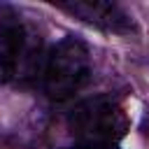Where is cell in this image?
Returning a JSON list of instances; mask_svg holds the SVG:
<instances>
[{"label":"cell","mask_w":149,"mask_h":149,"mask_svg":"<svg viewBox=\"0 0 149 149\" xmlns=\"http://www.w3.org/2000/svg\"><path fill=\"white\" fill-rule=\"evenodd\" d=\"M42 35L14 7L0 5V81L30 84L44 68Z\"/></svg>","instance_id":"6da1fadb"},{"label":"cell","mask_w":149,"mask_h":149,"mask_svg":"<svg viewBox=\"0 0 149 149\" xmlns=\"http://www.w3.org/2000/svg\"><path fill=\"white\" fill-rule=\"evenodd\" d=\"M70 133L79 144H116L126 137L130 119L114 95H93L74 105L68 116Z\"/></svg>","instance_id":"7a4b0ae2"},{"label":"cell","mask_w":149,"mask_h":149,"mask_svg":"<svg viewBox=\"0 0 149 149\" xmlns=\"http://www.w3.org/2000/svg\"><path fill=\"white\" fill-rule=\"evenodd\" d=\"M91 77V54L81 40L63 37L47 54L42 68V86L47 98L63 102L84 88Z\"/></svg>","instance_id":"3957f363"},{"label":"cell","mask_w":149,"mask_h":149,"mask_svg":"<svg viewBox=\"0 0 149 149\" xmlns=\"http://www.w3.org/2000/svg\"><path fill=\"white\" fill-rule=\"evenodd\" d=\"M58 9L70 12L72 16L81 19L84 23H91L95 28L109 30V33H130L133 19L126 9H121L116 2H102V0H81V2H63Z\"/></svg>","instance_id":"277c9868"},{"label":"cell","mask_w":149,"mask_h":149,"mask_svg":"<svg viewBox=\"0 0 149 149\" xmlns=\"http://www.w3.org/2000/svg\"><path fill=\"white\" fill-rule=\"evenodd\" d=\"M70 149H116V144H77Z\"/></svg>","instance_id":"5b68a950"}]
</instances>
